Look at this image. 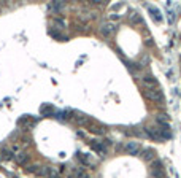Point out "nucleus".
<instances>
[{
	"mask_svg": "<svg viewBox=\"0 0 181 178\" xmlns=\"http://www.w3.org/2000/svg\"><path fill=\"white\" fill-rule=\"evenodd\" d=\"M146 97L149 99V100H152V102H157V104H164V94H162V91L159 89V86L157 88H151V89H148L146 91Z\"/></svg>",
	"mask_w": 181,
	"mask_h": 178,
	"instance_id": "obj_1",
	"label": "nucleus"
},
{
	"mask_svg": "<svg viewBox=\"0 0 181 178\" xmlns=\"http://www.w3.org/2000/svg\"><path fill=\"white\" fill-rule=\"evenodd\" d=\"M145 134L151 138V140H154V142H159V140H162L161 138V134H159V131L157 129H154V127H145Z\"/></svg>",
	"mask_w": 181,
	"mask_h": 178,
	"instance_id": "obj_2",
	"label": "nucleus"
},
{
	"mask_svg": "<svg viewBox=\"0 0 181 178\" xmlns=\"http://www.w3.org/2000/svg\"><path fill=\"white\" fill-rule=\"evenodd\" d=\"M124 149L127 153H130V154H138V151H140V145L137 142H127L124 145Z\"/></svg>",
	"mask_w": 181,
	"mask_h": 178,
	"instance_id": "obj_3",
	"label": "nucleus"
},
{
	"mask_svg": "<svg viewBox=\"0 0 181 178\" xmlns=\"http://www.w3.org/2000/svg\"><path fill=\"white\" fill-rule=\"evenodd\" d=\"M143 83L148 86V89H151V88H157V80L154 78L152 75H145V76H143Z\"/></svg>",
	"mask_w": 181,
	"mask_h": 178,
	"instance_id": "obj_4",
	"label": "nucleus"
},
{
	"mask_svg": "<svg viewBox=\"0 0 181 178\" xmlns=\"http://www.w3.org/2000/svg\"><path fill=\"white\" fill-rule=\"evenodd\" d=\"M40 111H41L43 116H53L54 115V107L49 105V104H45V105H41Z\"/></svg>",
	"mask_w": 181,
	"mask_h": 178,
	"instance_id": "obj_5",
	"label": "nucleus"
},
{
	"mask_svg": "<svg viewBox=\"0 0 181 178\" xmlns=\"http://www.w3.org/2000/svg\"><path fill=\"white\" fill-rule=\"evenodd\" d=\"M116 30V27H114V24H105L103 27L100 29V32L103 34V35H107V37H110L113 32Z\"/></svg>",
	"mask_w": 181,
	"mask_h": 178,
	"instance_id": "obj_6",
	"label": "nucleus"
},
{
	"mask_svg": "<svg viewBox=\"0 0 181 178\" xmlns=\"http://www.w3.org/2000/svg\"><path fill=\"white\" fill-rule=\"evenodd\" d=\"M154 158H156V153H154V149H149V148L143 149V159H146V161H154Z\"/></svg>",
	"mask_w": 181,
	"mask_h": 178,
	"instance_id": "obj_7",
	"label": "nucleus"
},
{
	"mask_svg": "<svg viewBox=\"0 0 181 178\" xmlns=\"http://www.w3.org/2000/svg\"><path fill=\"white\" fill-rule=\"evenodd\" d=\"M16 162H18L19 165H25V164L29 162V154H25V153L18 154V156H16Z\"/></svg>",
	"mask_w": 181,
	"mask_h": 178,
	"instance_id": "obj_8",
	"label": "nucleus"
},
{
	"mask_svg": "<svg viewBox=\"0 0 181 178\" xmlns=\"http://www.w3.org/2000/svg\"><path fill=\"white\" fill-rule=\"evenodd\" d=\"M0 159H2V161H10V159H13V153L8 151V149H2V151H0Z\"/></svg>",
	"mask_w": 181,
	"mask_h": 178,
	"instance_id": "obj_9",
	"label": "nucleus"
},
{
	"mask_svg": "<svg viewBox=\"0 0 181 178\" xmlns=\"http://www.w3.org/2000/svg\"><path fill=\"white\" fill-rule=\"evenodd\" d=\"M151 170H164V164H162V161L154 159V161L151 162Z\"/></svg>",
	"mask_w": 181,
	"mask_h": 178,
	"instance_id": "obj_10",
	"label": "nucleus"
},
{
	"mask_svg": "<svg viewBox=\"0 0 181 178\" xmlns=\"http://www.w3.org/2000/svg\"><path fill=\"white\" fill-rule=\"evenodd\" d=\"M91 146H92V149H94V151H97V153H100V154H103V153H105V146H103L102 143H97V142H92V143H91Z\"/></svg>",
	"mask_w": 181,
	"mask_h": 178,
	"instance_id": "obj_11",
	"label": "nucleus"
},
{
	"mask_svg": "<svg viewBox=\"0 0 181 178\" xmlns=\"http://www.w3.org/2000/svg\"><path fill=\"white\" fill-rule=\"evenodd\" d=\"M89 131L94 132V134H98V135H103V134H105L103 127H100V126H91V129H89Z\"/></svg>",
	"mask_w": 181,
	"mask_h": 178,
	"instance_id": "obj_12",
	"label": "nucleus"
},
{
	"mask_svg": "<svg viewBox=\"0 0 181 178\" xmlns=\"http://www.w3.org/2000/svg\"><path fill=\"white\" fill-rule=\"evenodd\" d=\"M149 11L152 13V18H154V21H161V13H159V10L156 8V7H149Z\"/></svg>",
	"mask_w": 181,
	"mask_h": 178,
	"instance_id": "obj_13",
	"label": "nucleus"
},
{
	"mask_svg": "<svg viewBox=\"0 0 181 178\" xmlns=\"http://www.w3.org/2000/svg\"><path fill=\"white\" fill-rule=\"evenodd\" d=\"M49 35H51V37H54V38H61L62 41H65V40H67V37L61 35V34H59V32H56V30H49Z\"/></svg>",
	"mask_w": 181,
	"mask_h": 178,
	"instance_id": "obj_14",
	"label": "nucleus"
},
{
	"mask_svg": "<svg viewBox=\"0 0 181 178\" xmlns=\"http://www.w3.org/2000/svg\"><path fill=\"white\" fill-rule=\"evenodd\" d=\"M49 8H53L54 11H61V10L64 8V3H53V5H51Z\"/></svg>",
	"mask_w": 181,
	"mask_h": 178,
	"instance_id": "obj_15",
	"label": "nucleus"
},
{
	"mask_svg": "<svg viewBox=\"0 0 181 178\" xmlns=\"http://www.w3.org/2000/svg\"><path fill=\"white\" fill-rule=\"evenodd\" d=\"M48 178H61V175L57 173V172H54L53 169H51V172H49V176Z\"/></svg>",
	"mask_w": 181,
	"mask_h": 178,
	"instance_id": "obj_16",
	"label": "nucleus"
},
{
	"mask_svg": "<svg viewBox=\"0 0 181 178\" xmlns=\"http://www.w3.org/2000/svg\"><path fill=\"white\" fill-rule=\"evenodd\" d=\"M132 19H134V22H140V24H143V19H141V16H140L138 13H137V14H134V18H132Z\"/></svg>",
	"mask_w": 181,
	"mask_h": 178,
	"instance_id": "obj_17",
	"label": "nucleus"
},
{
	"mask_svg": "<svg viewBox=\"0 0 181 178\" xmlns=\"http://www.w3.org/2000/svg\"><path fill=\"white\" fill-rule=\"evenodd\" d=\"M38 169H40V165H32V167H29V169H27V172L37 173V172H38Z\"/></svg>",
	"mask_w": 181,
	"mask_h": 178,
	"instance_id": "obj_18",
	"label": "nucleus"
},
{
	"mask_svg": "<svg viewBox=\"0 0 181 178\" xmlns=\"http://www.w3.org/2000/svg\"><path fill=\"white\" fill-rule=\"evenodd\" d=\"M54 22H56L57 25H61V29H62V27H64V25H65V22H64L62 19H54Z\"/></svg>",
	"mask_w": 181,
	"mask_h": 178,
	"instance_id": "obj_19",
	"label": "nucleus"
},
{
	"mask_svg": "<svg viewBox=\"0 0 181 178\" xmlns=\"http://www.w3.org/2000/svg\"><path fill=\"white\" fill-rule=\"evenodd\" d=\"M84 178H89V176H84Z\"/></svg>",
	"mask_w": 181,
	"mask_h": 178,
	"instance_id": "obj_20",
	"label": "nucleus"
}]
</instances>
